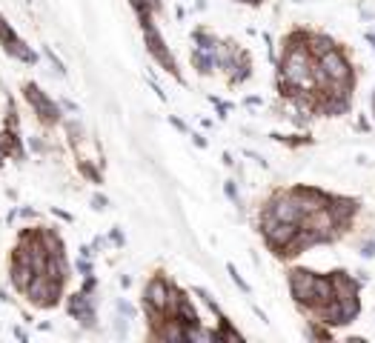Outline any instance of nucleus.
<instances>
[{
    "label": "nucleus",
    "instance_id": "1",
    "mask_svg": "<svg viewBox=\"0 0 375 343\" xmlns=\"http://www.w3.org/2000/svg\"><path fill=\"white\" fill-rule=\"evenodd\" d=\"M61 292H63V280H54L46 272H37L23 295L34 303V306H54L58 298H61Z\"/></svg>",
    "mask_w": 375,
    "mask_h": 343
},
{
    "label": "nucleus",
    "instance_id": "2",
    "mask_svg": "<svg viewBox=\"0 0 375 343\" xmlns=\"http://www.w3.org/2000/svg\"><path fill=\"white\" fill-rule=\"evenodd\" d=\"M315 278L318 275H312L307 269L290 272V292L298 300V306H312V300H315Z\"/></svg>",
    "mask_w": 375,
    "mask_h": 343
},
{
    "label": "nucleus",
    "instance_id": "3",
    "mask_svg": "<svg viewBox=\"0 0 375 343\" xmlns=\"http://www.w3.org/2000/svg\"><path fill=\"white\" fill-rule=\"evenodd\" d=\"M267 209H270V212H272L278 220H287V223H301V220H304L301 203H298V195H295V192L278 195Z\"/></svg>",
    "mask_w": 375,
    "mask_h": 343
},
{
    "label": "nucleus",
    "instance_id": "4",
    "mask_svg": "<svg viewBox=\"0 0 375 343\" xmlns=\"http://www.w3.org/2000/svg\"><path fill=\"white\" fill-rule=\"evenodd\" d=\"M26 101L32 103V109L41 114V121L43 123H58V118H61V112H58V106H54L46 94L37 89L34 83H26Z\"/></svg>",
    "mask_w": 375,
    "mask_h": 343
},
{
    "label": "nucleus",
    "instance_id": "5",
    "mask_svg": "<svg viewBox=\"0 0 375 343\" xmlns=\"http://www.w3.org/2000/svg\"><path fill=\"white\" fill-rule=\"evenodd\" d=\"M318 66L327 72L330 81H352V69H349V63L344 61V54L338 49H332L324 57H318Z\"/></svg>",
    "mask_w": 375,
    "mask_h": 343
},
{
    "label": "nucleus",
    "instance_id": "6",
    "mask_svg": "<svg viewBox=\"0 0 375 343\" xmlns=\"http://www.w3.org/2000/svg\"><path fill=\"white\" fill-rule=\"evenodd\" d=\"M143 37H146V46H149V52H152V54L158 57V63H161V66H166L170 72H175V61H172V54L166 52L163 37L155 32V26H152V23H143Z\"/></svg>",
    "mask_w": 375,
    "mask_h": 343
},
{
    "label": "nucleus",
    "instance_id": "7",
    "mask_svg": "<svg viewBox=\"0 0 375 343\" xmlns=\"http://www.w3.org/2000/svg\"><path fill=\"white\" fill-rule=\"evenodd\" d=\"M295 195H298V203H301L304 215H312V212H318V209L330 206V198L324 192H318V189H295Z\"/></svg>",
    "mask_w": 375,
    "mask_h": 343
},
{
    "label": "nucleus",
    "instance_id": "8",
    "mask_svg": "<svg viewBox=\"0 0 375 343\" xmlns=\"http://www.w3.org/2000/svg\"><path fill=\"white\" fill-rule=\"evenodd\" d=\"M330 212H332L335 223L347 226L352 220V215L358 212V200H352V198H330Z\"/></svg>",
    "mask_w": 375,
    "mask_h": 343
},
{
    "label": "nucleus",
    "instance_id": "9",
    "mask_svg": "<svg viewBox=\"0 0 375 343\" xmlns=\"http://www.w3.org/2000/svg\"><path fill=\"white\" fill-rule=\"evenodd\" d=\"M37 272L32 269V266L26 263V260H12V269H9V278H12V286L17 292H26L29 289V283H32V278H34Z\"/></svg>",
    "mask_w": 375,
    "mask_h": 343
},
{
    "label": "nucleus",
    "instance_id": "10",
    "mask_svg": "<svg viewBox=\"0 0 375 343\" xmlns=\"http://www.w3.org/2000/svg\"><path fill=\"white\" fill-rule=\"evenodd\" d=\"M330 280H332L335 298H355V295H358V286L352 283V278L347 272H335V275H330Z\"/></svg>",
    "mask_w": 375,
    "mask_h": 343
},
{
    "label": "nucleus",
    "instance_id": "11",
    "mask_svg": "<svg viewBox=\"0 0 375 343\" xmlns=\"http://www.w3.org/2000/svg\"><path fill=\"white\" fill-rule=\"evenodd\" d=\"M307 49H310V54L318 61V57H324L327 52H332L335 43H332V37H327V34H310V37H307Z\"/></svg>",
    "mask_w": 375,
    "mask_h": 343
},
{
    "label": "nucleus",
    "instance_id": "12",
    "mask_svg": "<svg viewBox=\"0 0 375 343\" xmlns=\"http://www.w3.org/2000/svg\"><path fill=\"white\" fill-rule=\"evenodd\" d=\"M192 63L201 74H210L215 66H218V54L215 52H206V49H195L192 52Z\"/></svg>",
    "mask_w": 375,
    "mask_h": 343
},
{
    "label": "nucleus",
    "instance_id": "13",
    "mask_svg": "<svg viewBox=\"0 0 375 343\" xmlns=\"http://www.w3.org/2000/svg\"><path fill=\"white\" fill-rule=\"evenodd\" d=\"M178 320H183L186 326H195V323H198V312L192 309V303L186 298L181 300V306H178Z\"/></svg>",
    "mask_w": 375,
    "mask_h": 343
},
{
    "label": "nucleus",
    "instance_id": "14",
    "mask_svg": "<svg viewBox=\"0 0 375 343\" xmlns=\"http://www.w3.org/2000/svg\"><path fill=\"white\" fill-rule=\"evenodd\" d=\"M41 235H43V246H46L49 255H63V243H61L58 235L54 232H41Z\"/></svg>",
    "mask_w": 375,
    "mask_h": 343
},
{
    "label": "nucleus",
    "instance_id": "15",
    "mask_svg": "<svg viewBox=\"0 0 375 343\" xmlns=\"http://www.w3.org/2000/svg\"><path fill=\"white\" fill-rule=\"evenodd\" d=\"M230 275H232V280H235V283L241 286V289H243V292H250V286H247V280H243V278H241V275L235 272V266H230Z\"/></svg>",
    "mask_w": 375,
    "mask_h": 343
},
{
    "label": "nucleus",
    "instance_id": "16",
    "mask_svg": "<svg viewBox=\"0 0 375 343\" xmlns=\"http://www.w3.org/2000/svg\"><path fill=\"white\" fill-rule=\"evenodd\" d=\"M375 255V243H364V258H372Z\"/></svg>",
    "mask_w": 375,
    "mask_h": 343
},
{
    "label": "nucleus",
    "instance_id": "17",
    "mask_svg": "<svg viewBox=\"0 0 375 343\" xmlns=\"http://www.w3.org/2000/svg\"><path fill=\"white\" fill-rule=\"evenodd\" d=\"M78 269H81V272H83V275H92V266H89V263H86V260H81V263H78Z\"/></svg>",
    "mask_w": 375,
    "mask_h": 343
},
{
    "label": "nucleus",
    "instance_id": "18",
    "mask_svg": "<svg viewBox=\"0 0 375 343\" xmlns=\"http://www.w3.org/2000/svg\"><path fill=\"white\" fill-rule=\"evenodd\" d=\"M227 195H230L232 200H238V192H235V183H227Z\"/></svg>",
    "mask_w": 375,
    "mask_h": 343
},
{
    "label": "nucleus",
    "instance_id": "19",
    "mask_svg": "<svg viewBox=\"0 0 375 343\" xmlns=\"http://www.w3.org/2000/svg\"><path fill=\"white\" fill-rule=\"evenodd\" d=\"M367 37H369V43H372V46H375V34H367Z\"/></svg>",
    "mask_w": 375,
    "mask_h": 343
},
{
    "label": "nucleus",
    "instance_id": "20",
    "mask_svg": "<svg viewBox=\"0 0 375 343\" xmlns=\"http://www.w3.org/2000/svg\"><path fill=\"white\" fill-rule=\"evenodd\" d=\"M252 3H261V0H252Z\"/></svg>",
    "mask_w": 375,
    "mask_h": 343
}]
</instances>
